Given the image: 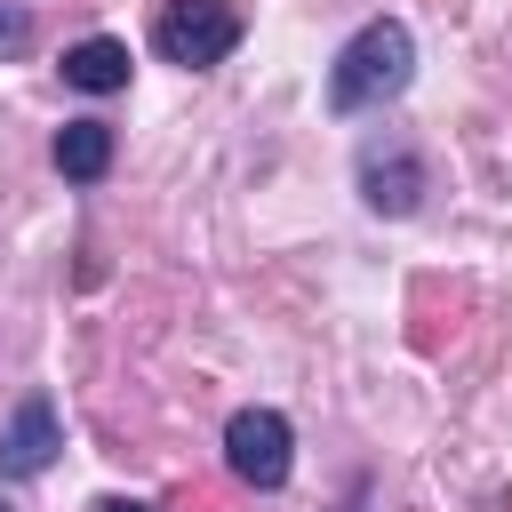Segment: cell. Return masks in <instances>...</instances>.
I'll list each match as a JSON object with an SVG mask.
<instances>
[{
    "instance_id": "obj_1",
    "label": "cell",
    "mask_w": 512,
    "mask_h": 512,
    "mask_svg": "<svg viewBox=\"0 0 512 512\" xmlns=\"http://www.w3.org/2000/svg\"><path fill=\"white\" fill-rule=\"evenodd\" d=\"M408 72H416V40H408V24L376 16V24H360V32L344 40V56H336V72H328V104H336V112H368V104L400 96Z\"/></svg>"
},
{
    "instance_id": "obj_2",
    "label": "cell",
    "mask_w": 512,
    "mask_h": 512,
    "mask_svg": "<svg viewBox=\"0 0 512 512\" xmlns=\"http://www.w3.org/2000/svg\"><path fill=\"white\" fill-rule=\"evenodd\" d=\"M240 32H248L240 0H168V8H160V24H152V48H160L168 64H184V72H200V64L232 56V48H240Z\"/></svg>"
},
{
    "instance_id": "obj_3",
    "label": "cell",
    "mask_w": 512,
    "mask_h": 512,
    "mask_svg": "<svg viewBox=\"0 0 512 512\" xmlns=\"http://www.w3.org/2000/svg\"><path fill=\"white\" fill-rule=\"evenodd\" d=\"M224 464L248 480V488H280L288 480V416L280 408H240L232 424H224Z\"/></svg>"
},
{
    "instance_id": "obj_4",
    "label": "cell",
    "mask_w": 512,
    "mask_h": 512,
    "mask_svg": "<svg viewBox=\"0 0 512 512\" xmlns=\"http://www.w3.org/2000/svg\"><path fill=\"white\" fill-rule=\"evenodd\" d=\"M56 448H64V432H56V408L32 392V400L8 416V432H0V472H8V480H40V472L56 464Z\"/></svg>"
},
{
    "instance_id": "obj_5",
    "label": "cell",
    "mask_w": 512,
    "mask_h": 512,
    "mask_svg": "<svg viewBox=\"0 0 512 512\" xmlns=\"http://www.w3.org/2000/svg\"><path fill=\"white\" fill-rule=\"evenodd\" d=\"M64 80L80 88V96H112V88H128V40H80V48H64Z\"/></svg>"
},
{
    "instance_id": "obj_6",
    "label": "cell",
    "mask_w": 512,
    "mask_h": 512,
    "mask_svg": "<svg viewBox=\"0 0 512 512\" xmlns=\"http://www.w3.org/2000/svg\"><path fill=\"white\" fill-rule=\"evenodd\" d=\"M360 184H368V208H384V216H408L416 208V192H424V168L408 160V152H368L360 160Z\"/></svg>"
},
{
    "instance_id": "obj_7",
    "label": "cell",
    "mask_w": 512,
    "mask_h": 512,
    "mask_svg": "<svg viewBox=\"0 0 512 512\" xmlns=\"http://www.w3.org/2000/svg\"><path fill=\"white\" fill-rule=\"evenodd\" d=\"M56 168H64L72 184H96V176L112 168V128H104V120H72V128L56 136Z\"/></svg>"
},
{
    "instance_id": "obj_8",
    "label": "cell",
    "mask_w": 512,
    "mask_h": 512,
    "mask_svg": "<svg viewBox=\"0 0 512 512\" xmlns=\"http://www.w3.org/2000/svg\"><path fill=\"white\" fill-rule=\"evenodd\" d=\"M32 48V16L24 8H0V56H24Z\"/></svg>"
},
{
    "instance_id": "obj_9",
    "label": "cell",
    "mask_w": 512,
    "mask_h": 512,
    "mask_svg": "<svg viewBox=\"0 0 512 512\" xmlns=\"http://www.w3.org/2000/svg\"><path fill=\"white\" fill-rule=\"evenodd\" d=\"M96 512H152V504H136V496H104Z\"/></svg>"
},
{
    "instance_id": "obj_10",
    "label": "cell",
    "mask_w": 512,
    "mask_h": 512,
    "mask_svg": "<svg viewBox=\"0 0 512 512\" xmlns=\"http://www.w3.org/2000/svg\"><path fill=\"white\" fill-rule=\"evenodd\" d=\"M0 512H8V504H0Z\"/></svg>"
}]
</instances>
